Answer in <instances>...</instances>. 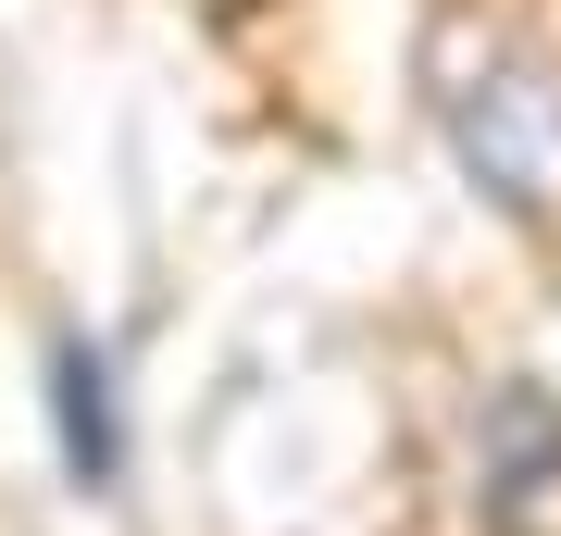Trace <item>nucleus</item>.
I'll return each instance as SVG.
<instances>
[{"instance_id": "f257e3e1", "label": "nucleus", "mask_w": 561, "mask_h": 536, "mask_svg": "<svg viewBox=\"0 0 561 536\" xmlns=\"http://www.w3.org/2000/svg\"><path fill=\"white\" fill-rule=\"evenodd\" d=\"M424 113L486 213L537 225V238L561 225V50H537L500 13H437L424 25Z\"/></svg>"}, {"instance_id": "7ed1b4c3", "label": "nucleus", "mask_w": 561, "mask_h": 536, "mask_svg": "<svg viewBox=\"0 0 561 536\" xmlns=\"http://www.w3.org/2000/svg\"><path fill=\"white\" fill-rule=\"evenodd\" d=\"M50 412H62V461L76 487H113L125 475V412H113V350H88L76 324L50 338Z\"/></svg>"}, {"instance_id": "f03ea898", "label": "nucleus", "mask_w": 561, "mask_h": 536, "mask_svg": "<svg viewBox=\"0 0 561 536\" xmlns=\"http://www.w3.org/2000/svg\"><path fill=\"white\" fill-rule=\"evenodd\" d=\"M561 499V399L537 375L486 387V424H474V512L486 536H537V512Z\"/></svg>"}]
</instances>
